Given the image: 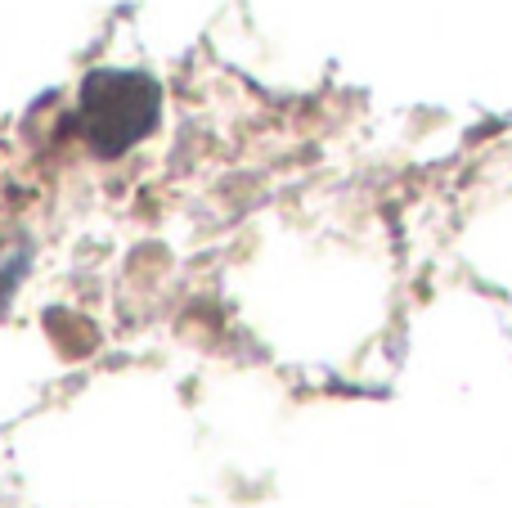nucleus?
<instances>
[{
	"mask_svg": "<svg viewBox=\"0 0 512 508\" xmlns=\"http://www.w3.org/2000/svg\"><path fill=\"white\" fill-rule=\"evenodd\" d=\"M158 104L162 90L144 72H90L86 86H81V135L95 153L117 158L158 126Z\"/></svg>",
	"mask_w": 512,
	"mask_h": 508,
	"instance_id": "obj_1",
	"label": "nucleus"
}]
</instances>
